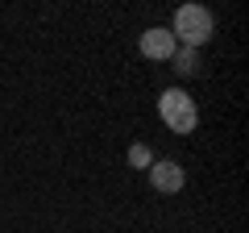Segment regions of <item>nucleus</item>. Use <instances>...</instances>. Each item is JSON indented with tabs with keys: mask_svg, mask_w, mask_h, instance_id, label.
Wrapping results in <instances>:
<instances>
[{
	"mask_svg": "<svg viewBox=\"0 0 249 233\" xmlns=\"http://www.w3.org/2000/svg\"><path fill=\"white\" fill-rule=\"evenodd\" d=\"M158 116L166 121V129L170 134H196V125H199V108H196V100L187 96L183 88H166L158 96Z\"/></svg>",
	"mask_w": 249,
	"mask_h": 233,
	"instance_id": "2",
	"label": "nucleus"
},
{
	"mask_svg": "<svg viewBox=\"0 0 249 233\" xmlns=\"http://www.w3.org/2000/svg\"><path fill=\"white\" fill-rule=\"evenodd\" d=\"M187 183V171L178 167L175 158H154L150 162V188L162 192V196H175V192H183Z\"/></svg>",
	"mask_w": 249,
	"mask_h": 233,
	"instance_id": "3",
	"label": "nucleus"
},
{
	"mask_svg": "<svg viewBox=\"0 0 249 233\" xmlns=\"http://www.w3.org/2000/svg\"><path fill=\"white\" fill-rule=\"evenodd\" d=\"M170 63H175L178 75H199V50H187V46H178V50L170 54Z\"/></svg>",
	"mask_w": 249,
	"mask_h": 233,
	"instance_id": "5",
	"label": "nucleus"
},
{
	"mask_svg": "<svg viewBox=\"0 0 249 233\" xmlns=\"http://www.w3.org/2000/svg\"><path fill=\"white\" fill-rule=\"evenodd\" d=\"M137 46H142V54L150 58V63H170V54L178 50V42L170 38L166 25H150V29L142 34V42H137Z\"/></svg>",
	"mask_w": 249,
	"mask_h": 233,
	"instance_id": "4",
	"label": "nucleus"
},
{
	"mask_svg": "<svg viewBox=\"0 0 249 233\" xmlns=\"http://www.w3.org/2000/svg\"><path fill=\"white\" fill-rule=\"evenodd\" d=\"M212 34H216V21H212V13H208L204 4H183V9H175L170 38H175L178 46H187V50H199V46H204Z\"/></svg>",
	"mask_w": 249,
	"mask_h": 233,
	"instance_id": "1",
	"label": "nucleus"
},
{
	"mask_svg": "<svg viewBox=\"0 0 249 233\" xmlns=\"http://www.w3.org/2000/svg\"><path fill=\"white\" fill-rule=\"evenodd\" d=\"M150 162H154V154H150V146H145V142H133V146H129V167L150 171Z\"/></svg>",
	"mask_w": 249,
	"mask_h": 233,
	"instance_id": "6",
	"label": "nucleus"
}]
</instances>
